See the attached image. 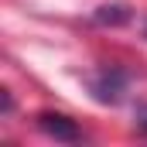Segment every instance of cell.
<instances>
[{"label": "cell", "instance_id": "4", "mask_svg": "<svg viewBox=\"0 0 147 147\" xmlns=\"http://www.w3.org/2000/svg\"><path fill=\"white\" fill-rule=\"evenodd\" d=\"M137 127L147 130V103H144V106H137Z\"/></svg>", "mask_w": 147, "mask_h": 147}, {"label": "cell", "instance_id": "2", "mask_svg": "<svg viewBox=\"0 0 147 147\" xmlns=\"http://www.w3.org/2000/svg\"><path fill=\"white\" fill-rule=\"evenodd\" d=\"M38 127L55 140H82V130L62 113H38Z\"/></svg>", "mask_w": 147, "mask_h": 147}, {"label": "cell", "instance_id": "1", "mask_svg": "<svg viewBox=\"0 0 147 147\" xmlns=\"http://www.w3.org/2000/svg\"><path fill=\"white\" fill-rule=\"evenodd\" d=\"M86 82H89V89H92V96L99 103H116L123 96V89H127V75L116 72V69H99L96 75H89Z\"/></svg>", "mask_w": 147, "mask_h": 147}, {"label": "cell", "instance_id": "3", "mask_svg": "<svg viewBox=\"0 0 147 147\" xmlns=\"http://www.w3.org/2000/svg\"><path fill=\"white\" fill-rule=\"evenodd\" d=\"M99 24H123L127 17H130V10L123 7V3H110V7H96V14H92Z\"/></svg>", "mask_w": 147, "mask_h": 147}]
</instances>
